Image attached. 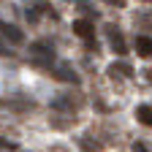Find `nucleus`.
I'll use <instances>...</instances> for the list:
<instances>
[{"label": "nucleus", "instance_id": "7", "mask_svg": "<svg viewBox=\"0 0 152 152\" xmlns=\"http://www.w3.org/2000/svg\"><path fill=\"white\" fill-rule=\"evenodd\" d=\"M136 120H139L141 125L152 128V109H149V106H139V109H136Z\"/></svg>", "mask_w": 152, "mask_h": 152}, {"label": "nucleus", "instance_id": "4", "mask_svg": "<svg viewBox=\"0 0 152 152\" xmlns=\"http://www.w3.org/2000/svg\"><path fill=\"white\" fill-rule=\"evenodd\" d=\"M0 33H3L6 38L11 44H22L25 41V35H22V30H16L14 25H8V22H3V19H0Z\"/></svg>", "mask_w": 152, "mask_h": 152}, {"label": "nucleus", "instance_id": "12", "mask_svg": "<svg viewBox=\"0 0 152 152\" xmlns=\"http://www.w3.org/2000/svg\"><path fill=\"white\" fill-rule=\"evenodd\" d=\"M6 54H11V52H8V46H6V44H0V57H6Z\"/></svg>", "mask_w": 152, "mask_h": 152}, {"label": "nucleus", "instance_id": "5", "mask_svg": "<svg viewBox=\"0 0 152 152\" xmlns=\"http://www.w3.org/2000/svg\"><path fill=\"white\" fill-rule=\"evenodd\" d=\"M52 68H54V73L60 76L63 82H73V84L79 82V76H76V71H73V68H71L68 63H57V65H52Z\"/></svg>", "mask_w": 152, "mask_h": 152}, {"label": "nucleus", "instance_id": "3", "mask_svg": "<svg viewBox=\"0 0 152 152\" xmlns=\"http://www.w3.org/2000/svg\"><path fill=\"white\" fill-rule=\"evenodd\" d=\"M73 33L79 35V38H84V41L92 46V41H95V30H92V25H90V22H84V19L73 22Z\"/></svg>", "mask_w": 152, "mask_h": 152}, {"label": "nucleus", "instance_id": "8", "mask_svg": "<svg viewBox=\"0 0 152 152\" xmlns=\"http://www.w3.org/2000/svg\"><path fill=\"white\" fill-rule=\"evenodd\" d=\"M109 73H111V76H117V73H120V76H130V65H111Z\"/></svg>", "mask_w": 152, "mask_h": 152}, {"label": "nucleus", "instance_id": "9", "mask_svg": "<svg viewBox=\"0 0 152 152\" xmlns=\"http://www.w3.org/2000/svg\"><path fill=\"white\" fill-rule=\"evenodd\" d=\"M139 22L147 25V27L152 30V11H141V14H139Z\"/></svg>", "mask_w": 152, "mask_h": 152}, {"label": "nucleus", "instance_id": "1", "mask_svg": "<svg viewBox=\"0 0 152 152\" xmlns=\"http://www.w3.org/2000/svg\"><path fill=\"white\" fill-rule=\"evenodd\" d=\"M30 60H33L35 65L52 68V65H54V49H52V44H46V41L33 44V46H30Z\"/></svg>", "mask_w": 152, "mask_h": 152}, {"label": "nucleus", "instance_id": "10", "mask_svg": "<svg viewBox=\"0 0 152 152\" xmlns=\"http://www.w3.org/2000/svg\"><path fill=\"white\" fill-rule=\"evenodd\" d=\"M52 106H54V109H71V101H68V98H60V101H54Z\"/></svg>", "mask_w": 152, "mask_h": 152}, {"label": "nucleus", "instance_id": "2", "mask_svg": "<svg viewBox=\"0 0 152 152\" xmlns=\"http://www.w3.org/2000/svg\"><path fill=\"white\" fill-rule=\"evenodd\" d=\"M106 35H109V44H111V49L117 52V54H125V52H128V49H125V38H122V33L114 27V25L106 27Z\"/></svg>", "mask_w": 152, "mask_h": 152}, {"label": "nucleus", "instance_id": "11", "mask_svg": "<svg viewBox=\"0 0 152 152\" xmlns=\"http://www.w3.org/2000/svg\"><path fill=\"white\" fill-rule=\"evenodd\" d=\"M0 149H16V144H11V141H6V139H0Z\"/></svg>", "mask_w": 152, "mask_h": 152}, {"label": "nucleus", "instance_id": "14", "mask_svg": "<svg viewBox=\"0 0 152 152\" xmlns=\"http://www.w3.org/2000/svg\"><path fill=\"white\" fill-rule=\"evenodd\" d=\"M109 3H117V6H122V0H109Z\"/></svg>", "mask_w": 152, "mask_h": 152}, {"label": "nucleus", "instance_id": "13", "mask_svg": "<svg viewBox=\"0 0 152 152\" xmlns=\"http://www.w3.org/2000/svg\"><path fill=\"white\" fill-rule=\"evenodd\" d=\"M133 152H147V147L144 144H133Z\"/></svg>", "mask_w": 152, "mask_h": 152}, {"label": "nucleus", "instance_id": "6", "mask_svg": "<svg viewBox=\"0 0 152 152\" xmlns=\"http://www.w3.org/2000/svg\"><path fill=\"white\" fill-rule=\"evenodd\" d=\"M136 52L141 57H152V38L149 35H139L136 38Z\"/></svg>", "mask_w": 152, "mask_h": 152}]
</instances>
